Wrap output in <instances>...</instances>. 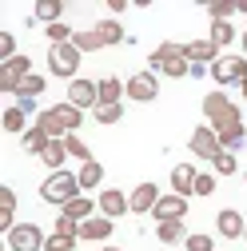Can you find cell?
Wrapping results in <instances>:
<instances>
[{
	"label": "cell",
	"instance_id": "obj_1",
	"mask_svg": "<svg viewBox=\"0 0 247 251\" xmlns=\"http://www.w3.org/2000/svg\"><path fill=\"white\" fill-rule=\"evenodd\" d=\"M32 124H40V128L52 136V140H64V136H76V128L84 124V112L80 108H72L68 100L64 104H52V108H44Z\"/></svg>",
	"mask_w": 247,
	"mask_h": 251
},
{
	"label": "cell",
	"instance_id": "obj_2",
	"mask_svg": "<svg viewBox=\"0 0 247 251\" xmlns=\"http://www.w3.org/2000/svg\"><path fill=\"white\" fill-rule=\"evenodd\" d=\"M76 196H84V187H80V176H72L68 168H64V172H48V179L40 183V200H44V203L64 207V203H72Z\"/></svg>",
	"mask_w": 247,
	"mask_h": 251
},
{
	"label": "cell",
	"instance_id": "obj_3",
	"mask_svg": "<svg viewBox=\"0 0 247 251\" xmlns=\"http://www.w3.org/2000/svg\"><path fill=\"white\" fill-rule=\"evenodd\" d=\"M80 60H84V52L76 44H48V72L60 76V80L72 84L76 72H80Z\"/></svg>",
	"mask_w": 247,
	"mask_h": 251
},
{
	"label": "cell",
	"instance_id": "obj_4",
	"mask_svg": "<svg viewBox=\"0 0 247 251\" xmlns=\"http://www.w3.org/2000/svg\"><path fill=\"white\" fill-rule=\"evenodd\" d=\"M211 128H215V136H220L223 151H239V148L247 144V128H243V120H239V108H235V104H231L220 120H211Z\"/></svg>",
	"mask_w": 247,
	"mask_h": 251
},
{
	"label": "cell",
	"instance_id": "obj_5",
	"mask_svg": "<svg viewBox=\"0 0 247 251\" xmlns=\"http://www.w3.org/2000/svg\"><path fill=\"white\" fill-rule=\"evenodd\" d=\"M48 235L36 227V224H16L12 231H4V247L8 251H44Z\"/></svg>",
	"mask_w": 247,
	"mask_h": 251
},
{
	"label": "cell",
	"instance_id": "obj_6",
	"mask_svg": "<svg viewBox=\"0 0 247 251\" xmlns=\"http://www.w3.org/2000/svg\"><path fill=\"white\" fill-rule=\"evenodd\" d=\"M211 80L227 88V84H243L247 80V56H220L211 64Z\"/></svg>",
	"mask_w": 247,
	"mask_h": 251
},
{
	"label": "cell",
	"instance_id": "obj_7",
	"mask_svg": "<svg viewBox=\"0 0 247 251\" xmlns=\"http://www.w3.org/2000/svg\"><path fill=\"white\" fill-rule=\"evenodd\" d=\"M68 104L72 108H92V112H96L100 108V84L96 80H84V76H76L72 84H68Z\"/></svg>",
	"mask_w": 247,
	"mask_h": 251
},
{
	"label": "cell",
	"instance_id": "obj_8",
	"mask_svg": "<svg viewBox=\"0 0 247 251\" xmlns=\"http://www.w3.org/2000/svg\"><path fill=\"white\" fill-rule=\"evenodd\" d=\"M24 76H32V60L28 56H12L0 64V92H16Z\"/></svg>",
	"mask_w": 247,
	"mask_h": 251
},
{
	"label": "cell",
	"instance_id": "obj_9",
	"mask_svg": "<svg viewBox=\"0 0 247 251\" xmlns=\"http://www.w3.org/2000/svg\"><path fill=\"white\" fill-rule=\"evenodd\" d=\"M160 96V80H156V72H136L132 80H128V100H136V104H151Z\"/></svg>",
	"mask_w": 247,
	"mask_h": 251
},
{
	"label": "cell",
	"instance_id": "obj_10",
	"mask_svg": "<svg viewBox=\"0 0 247 251\" xmlns=\"http://www.w3.org/2000/svg\"><path fill=\"white\" fill-rule=\"evenodd\" d=\"M192 151L199 155V160H215V155L223 151V144H220V136H215L211 124H199V128L192 132Z\"/></svg>",
	"mask_w": 247,
	"mask_h": 251
},
{
	"label": "cell",
	"instance_id": "obj_11",
	"mask_svg": "<svg viewBox=\"0 0 247 251\" xmlns=\"http://www.w3.org/2000/svg\"><path fill=\"white\" fill-rule=\"evenodd\" d=\"M96 203H100V215H108L112 224H116L120 215H128V211H132V200L124 196L120 187H104V192L96 196Z\"/></svg>",
	"mask_w": 247,
	"mask_h": 251
},
{
	"label": "cell",
	"instance_id": "obj_12",
	"mask_svg": "<svg viewBox=\"0 0 247 251\" xmlns=\"http://www.w3.org/2000/svg\"><path fill=\"white\" fill-rule=\"evenodd\" d=\"M215 231H220L223 239H243L247 235V215H239L235 207H223L220 215H215Z\"/></svg>",
	"mask_w": 247,
	"mask_h": 251
},
{
	"label": "cell",
	"instance_id": "obj_13",
	"mask_svg": "<svg viewBox=\"0 0 247 251\" xmlns=\"http://www.w3.org/2000/svg\"><path fill=\"white\" fill-rule=\"evenodd\" d=\"M128 200H132V211L136 215H151V207L160 203V183H136Z\"/></svg>",
	"mask_w": 247,
	"mask_h": 251
},
{
	"label": "cell",
	"instance_id": "obj_14",
	"mask_svg": "<svg viewBox=\"0 0 247 251\" xmlns=\"http://www.w3.org/2000/svg\"><path fill=\"white\" fill-rule=\"evenodd\" d=\"M151 215H156V224H168V219H183V215H188V200H183V196H160V203L156 207H151Z\"/></svg>",
	"mask_w": 247,
	"mask_h": 251
},
{
	"label": "cell",
	"instance_id": "obj_15",
	"mask_svg": "<svg viewBox=\"0 0 247 251\" xmlns=\"http://www.w3.org/2000/svg\"><path fill=\"white\" fill-rule=\"evenodd\" d=\"M196 179H199V172H196L192 164H175V168H172V192L183 196V200L196 196Z\"/></svg>",
	"mask_w": 247,
	"mask_h": 251
},
{
	"label": "cell",
	"instance_id": "obj_16",
	"mask_svg": "<svg viewBox=\"0 0 247 251\" xmlns=\"http://www.w3.org/2000/svg\"><path fill=\"white\" fill-rule=\"evenodd\" d=\"M112 219L108 215H92V219H84V224H80V239L84 243H104L108 235H112Z\"/></svg>",
	"mask_w": 247,
	"mask_h": 251
},
{
	"label": "cell",
	"instance_id": "obj_17",
	"mask_svg": "<svg viewBox=\"0 0 247 251\" xmlns=\"http://www.w3.org/2000/svg\"><path fill=\"white\" fill-rule=\"evenodd\" d=\"M183 60H188V64H215V60H220V48L211 40H192V44H183Z\"/></svg>",
	"mask_w": 247,
	"mask_h": 251
},
{
	"label": "cell",
	"instance_id": "obj_18",
	"mask_svg": "<svg viewBox=\"0 0 247 251\" xmlns=\"http://www.w3.org/2000/svg\"><path fill=\"white\" fill-rule=\"evenodd\" d=\"M96 211H100V203L92 200V196H76L72 203H64V207H60V215H68V219H76V224H84V219H92Z\"/></svg>",
	"mask_w": 247,
	"mask_h": 251
},
{
	"label": "cell",
	"instance_id": "obj_19",
	"mask_svg": "<svg viewBox=\"0 0 247 251\" xmlns=\"http://www.w3.org/2000/svg\"><path fill=\"white\" fill-rule=\"evenodd\" d=\"M48 144H52V136L40 128V124H32V128L20 136V148H24L28 155H44V148H48Z\"/></svg>",
	"mask_w": 247,
	"mask_h": 251
},
{
	"label": "cell",
	"instance_id": "obj_20",
	"mask_svg": "<svg viewBox=\"0 0 247 251\" xmlns=\"http://www.w3.org/2000/svg\"><path fill=\"white\" fill-rule=\"evenodd\" d=\"M64 160H68V144H64V140H52V144L44 148V155H40V164H44L48 172H64Z\"/></svg>",
	"mask_w": 247,
	"mask_h": 251
},
{
	"label": "cell",
	"instance_id": "obj_21",
	"mask_svg": "<svg viewBox=\"0 0 247 251\" xmlns=\"http://www.w3.org/2000/svg\"><path fill=\"white\" fill-rule=\"evenodd\" d=\"M227 108H231V100H227L223 88H215V92H207V96H203V116H207V120H220Z\"/></svg>",
	"mask_w": 247,
	"mask_h": 251
},
{
	"label": "cell",
	"instance_id": "obj_22",
	"mask_svg": "<svg viewBox=\"0 0 247 251\" xmlns=\"http://www.w3.org/2000/svg\"><path fill=\"white\" fill-rule=\"evenodd\" d=\"M124 96H128V84H124V80H116V76L100 80V104H120Z\"/></svg>",
	"mask_w": 247,
	"mask_h": 251
},
{
	"label": "cell",
	"instance_id": "obj_23",
	"mask_svg": "<svg viewBox=\"0 0 247 251\" xmlns=\"http://www.w3.org/2000/svg\"><path fill=\"white\" fill-rule=\"evenodd\" d=\"M0 120H4V132H8V136H24V132H28V112H24L20 104H12Z\"/></svg>",
	"mask_w": 247,
	"mask_h": 251
},
{
	"label": "cell",
	"instance_id": "obj_24",
	"mask_svg": "<svg viewBox=\"0 0 247 251\" xmlns=\"http://www.w3.org/2000/svg\"><path fill=\"white\" fill-rule=\"evenodd\" d=\"M80 187L84 192H92V187H100L104 183V164H96V160H88V164H80Z\"/></svg>",
	"mask_w": 247,
	"mask_h": 251
},
{
	"label": "cell",
	"instance_id": "obj_25",
	"mask_svg": "<svg viewBox=\"0 0 247 251\" xmlns=\"http://www.w3.org/2000/svg\"><path fill=\"white\" fill-rule=\"evenodd\" d=\"M96 36H100V44H104V48H112V44H120V40H124V24L108 16V20H100V24H96Z\"/></svg>",
	"mask_w": 247,
	"mask_h": 251
},
{
	"label": "cell",
	"instance_id": "obj_26",
	"mask_svg": "<svg viewBox=\"0 0 247 251\" xmlns=\"http://www.w3.org/2000/svg\"><path fill=\"white\" fill-rule=\"evenodd\" d=\"M156 239H160V243H183V239H188V231H183V219L156 224Z\"/></svg>",
	"mask_w": 247,
	"mask_h": 251
},
{
	"label": "cell",
	"instance_id": "obj_27",
	"mask_svg": "<svg viewBox=\"0 0 247 251\" xmlns=\"http://www.w3.org/2000/svg\"><path fill=\"white\" fill-rule=\"evenodd\" d=\"M44 88H48V80H44L40 72H32V76H24V80H20V88H16V100H36Z\"/></svg>",
	"mask_w": 247,
	"mask_h": 251
},
{
	"label": "cell",
	"instance_id": "obj_28",
	"mask_svg": "<svg viewBox=\"0 0 247 251\" xmlns=\"http://www.w3.org/2000/svg\"><path fill=\"white\" fill-rule=\"evenodd\" d=\"M32 16L44 20V28H48V24H60V16H64V4H60V0H40V4L32 8Z\"/></svg>",
	"mask_w": 247,
	"mask_h": 251
},
{
	"label": "cell",
	"instance_id": "obj_29",
	"mask_svg": "<svg viewBox=\"0 0 247 251\" xmlns=\"http://www.w3.org/2000/svg\"><path fill=\"white\" fill-rule=\"evenodd\" d=\"M156 72H164L168 80H183V76L192 72V64H188V60H183V52H179V56H168V60H164V64H160Z\"/></svg>",
	"mask_w": 247,
	"mask_h": 251
},
{
	"label": "cell",
	"instance_id": "obj_30",
	"mask_svg": "<svg viewBox=\"0 0 247 251\" xmlns=\"http://www.w3.org/2000/svg\"><path fill=\"white\" fill-rule=\"evenodd\" d=\"M207 40H211L215 48H227V44L235 40V28H231L227 20H211V32H207Z\"/></svg>",
	"mask_w": 247,
	"mask_h": 251
},
{
	"label": "cell",
	"instance_id": "obj_31",
	"mask_svg": "<svg viewBox=\"0 0 247 251\" xmlns=\"http://www.w3.org/2000/svg\"><path fill=\"white\" fill-rule=\"evenodd\" d=\"M72 44H76L84 56H88V52H100V48H104V44H100V36H96V28H88V32H76V36H72Z\"/></svg>",
	"mask_w": 247,
	"mask_h": 251
},
{
	"label": "cell",
	"instance_id": "obj_32",
	"mask_svg": "<svg viewBox=\"0 0 247 251\" xmlns=\"http://www.w3.org/2000/svg\"><path fill=\"white\" fill-rule=\"evenodd\" d=\"M211 168H215V176H235L239 172V164H235V151H220L211 160Z\"/></svg>",
	"mask_w": 247,
	"mask_h": 251
},
{
	"label": "cell",
	"instance_id": "obj_33",
	"mask_svg": "<svg viewBox=\"0 0 247 251\" xmlns=\"http://www.w3.org/2000/svg\"><path fill=\"white\" fill-rule=\"evenodd\" d=\"M179 52H183V44H172V40H164V44H160L156 52H151V72H156V68L164 64L168 56H179Z\"/></svg>",
	"mask_w": 247,
	"mask_h": 251
},
{
	"label": "cell",
	"instance_id": "obj_34",
	"mask_svg": "<svg viewBox=\"0 0 247 251\" xmlns=\"http://www.w3.org/2000/svg\"><path fill=\"white\" fill-rule=\"evenodd\" d=\"M124 120V104H100L96 108V124H120Z\"/></svg>",
	"mask_w": 247,
	"mask_h": 251
},
{
	"label": "cell",
	"instance_id": "obj_35",
	"mask_svg": "<svg viewBox=\"0 0 247 251\" xmlns=\"http://www.w3.org/2000/svg\"><path fill=\"white\" fill-rule=\"evenodd\" d=\"M64 144H68V155H72V160H80V164L92 160V151H88V144H84L80 136H64Z\"/></svg>",
	"mask_w": 247,
	"mask_h": 251
},
{
	"label": "cell",
	"instance_id": "obj_36",
	"mask_svg": "<svg viewBox=\"0 0 247 251\" xmlns=\"http://www.w3.org/2000/svg\"><path fill=\"white\" fill-rule=\"evenodd\" d=\"M52 231H56V235H68V239H80V224H76V219H68V215H56Z\"/></svg>",
	"mask_w": 247,
	"mask_h": 251
},
{
	"label": "cell",
	"instance_id": "obj_37",
	"mask_svg": "<svg viewBox=\"0 0 247 251\" xmlns=\"http://www.w3.org/2000/svg\"><path fill=\"white\" fill-rule=\"evenodd\" d=\"M183 247H188V251H211V247H215V239H211V235H203V231H192L188 239H183Z\"/></svg>",
	"mask_w": 247,
	"mask_h": 251
},
{
	"label": "cell",
	"instance_id": "obj_38",
	"mask_svg": "<svg viewBox=\"0 0 247 251\" xmlns=\"http://www.w3.org/2000/svg\"><path fill=\"white\" fill-rule=\"evenodd\" d=\"M231 12H239V8L227 4V0H211V4H207V16H211V20H227Z\"/></svg>",
	"mask_w": 247,
	"mask_h": 251
},
{
	"label": "cell",
	"instance_id": "obj_39",
	"mask_svg": "<svg viewBox=\"0 0 247 251\" xmlns=\"http://www.w3.org/2000/svg\"><path fill=\"white\" fill-rule=\"evenodd\" d=\"M44 251H76V239H68V235H48V243H44Z\"/></svg>",
	"mask_w": 247,
	"mask_h": 251
},
{
	"label": "cell",
	"instance_id": "obj_40",
	"mask_svg": "<svg viewBox=\"0 0 247 251\" xmlns=\"http://www.w3.org/2000/svg\"><path fill=\"white\" fill-rule=\"evenodd\" d=\"M12 56H16V36L12 32H0V64L12 60Z\"/></svg>",
	"mask_w": 247,
	"mask_h": 251
},
{
	"label": "cell",
	"instance_id": "obj_41",
	"mask_svg": "<svg viewBox=\"0 0 247 251\" xmlns=\"http://www.w3.org/2000/svg\"><path fill=\"white\" fill-rule=\"evenodd\" d=\"M215 192V172H199L196 179V196H211Z\"/></svg>",
	"mask_w": 247,
	"mask_h": 251
},
{
	"label": "cell",
	"instance_id": "obj_42",
	"mask_svg": "<svg viewBox=\"0 0 247 251\" xmlns=\"http://www.w3.org/2000/svg\"><path fill=\"white\" fill-rule=\"evenodd\" d=\"M235 8H239V12H247V0H239V4H235Z\"/></svg>",
	"mask_w": 247,
	"mask_h": 251
},
{
	"label": "cell",
	"instance_id": "obj_43",
	"mask_svg": "<svg viewBox=\"0 0 247 251\" xmlns=\"http://www.w3.org/2000/svg\"><path fill=\"white\" fill-rule=\"evenodd\" d=\"M239 88H243V100H247V80H243V84H239Z\"/></svg>",
	"mask_w": 247,
	"mask_h": 251
},
{
	"label": "cell",
	"instance_id": "obj_44",
	"mask_svg": "<svg viewBox=\"0 0 247 251\" xmlns=\"http://www.w3.org/2000/svg\"><path fill=\"white\" fill-rule=\"evenodd\" d=\"M243 56H247V32H243Z\"/></svg>",
	"mask_w": 247,
	"mask_h": 251
},
{
	"label": "cell",
	"instance_id": "obj_45",
	"mask_svg": "<svg viewBox=\"0 0 247 251\" xmlns=\"http://www.w3.org/2000/svg\"><path fill=\"white\" fill-rule=\"evenodd\" d=\"M100 251H120V247H100Z\"/></svg>",
	"mask_w": 247,
	"mask_h": 251
},
{
	"label": "cell",
	"instance_id": "obj_46",
	"mask_svg": "<svg viewBox=\"0 0 247 251\" xmlns=\"http://www.w3.org/2000/svg\"><path fill=\"white\" fill-rule=\"evenodd\" d=\"M243 239H247V235H243Z\"/></svg>",
	"mask_w": 247,
	"mask_h": 251
}]
</instances>
